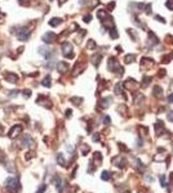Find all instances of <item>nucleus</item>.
<instances>
[{
	"label": "nucleus",
	"instance_id": "f257e3e1",
	"mask_svg": "<svg viewBox=\"0 0 173 193\" xmlns=\"http://www.w3.org/2000/svg\"><path fill=\"white\" fill-rule=\"evenodd\" d=\"M5 188L9 193H15L20 189V180L17 176H9L5 180Z\"/></svg>",
	"mask_w": 173,
	"mask_h": 193
},
{
	"label": "nucleus",
	"instance_id": "f03ea898",
	"mask_svg": "<svg viewBox=\"0 0 173 193\" xmlns=\"http://www.w3.org/2000/svg\"><path fill=\"white\" fill-rule=\"evenodd\" d=\"M62 54H63L66 58H72L74 57V48H72V44L69 41H65L62 44Z\"/></svg>",
	"mask_w": 173,
	"mask_h": 193
},
{
	"label": "nucleus",
	"instance_id": "7ed1b4c3",
	"mask_svg": "<svg viewBox=\"0 0 173 193\" xmlns=\"http://www.w3.org/2000/svg\"><path fill=\"white\" fill-rule=\"evenodd\" d=\"M30 35H31L30 30H28V28L22 27V28H20V31L17 32V39L20 41H26V40H28Z\"/></svg>",
	"mask_w": 173,
	"mask_h": 193
},
{
	"label": "nucleus",
	"instance_id": "20e7f679",
	"mask_svg": "<svg viewBox=\"0 0 173 193\" xmlns=\"http://www.w3.org/2000/svg\"><path fill=\"white\" fill-rule=\"evenodd\" d=\"M21 131H22V126L21 125H14V126L10 128L9 133H8V136H9L10 139H15L21 134Z\"/></svg>",
	"mask_w": 173,
	"mask_h": 193
},
{
	"label": "nucleus",
	"instance_id": "39448f33",
	"mask_svg": "<svg viewBox=\"0 0 173 193\" xmlns=\"http://www.w3.org/2000/svg\"><path fill=\"white\" fill-rule=\"evenodd\" d=\"M56 33L54 32H52V31H49V32H45L43 35V37H41V40L44 41L45 44H52L54 40H56Z\"/></svg>",
	"mask_w": 173,
	"mask_h": 193
},
{
	"label": "nucleus",
	"instance_id": "423d86ee",
	"mask_svg": "<svg viewBox=\"0 0 173 193\" xmlns=\"http://www.w3.org/2000/svg\"><path fill=\"white\" fill-rule=\"evenodd\" d=\"M53 183L56 184V188H57V190H58V193H61L62 189H63V180L61 179V176L56 175V176L53 178Z\"/></svg>",
	"mask_w": 173,
	"mask_h": 193
},
{
	"label": "nucleus",
	"instance_id": "0eeeda50",
	"mask_svg": "<svg viewBox=\"0 0 173 193\" xmlns=\"http://www.w3.org/2000/svg\"><path fill=\"white\" fill-rule=\"evenodd\" d=\"M4 77L8 82H10V84H15V82L18 81V76L15 73H13V72H7V73L4 75Z\"/></svg>",
	"mask_w": 173,
	"mask_h": 193
},
{
	"label": "nucleus",
	"instance_id": "6e6552de",
	"mask_svg": "<svg viewBox=\"0 0 173 193\" xmlns=\"http://www.w3.org/2000/svg\"><path fill=\"white\" fill-rule=\"evenodd\" d=\"M22 146L23 147H32L34 146V139L31 138L30 135H27V134H26V135H23L22 136Z\"/></svg>",
	"mask_w": 173,
	"mask_h": 193
},
{
	"label": "nucleus",
	"instance_id": "1a4fd4ad",
	"mask_svg": "<svg viewBox=\"0 0 173 193\" xmlns=\"http://www.w3.org/2000/svg\"><path fill=\"white\" fill-rule=\"evenodd\" d=\"M158 43H159V39L155 36L154 32H151V31H150V32H149V40H147V45H149V46H154V45H156Z\"/></svg>",
	"mask_w": 173,
	"mask_h": 193
},
{
	"label": "nucleus",
	"instance_id": "9d476101",
	"mask_svg": "<svg viewBox=\"0 0 173 193\" xmlns=\"http://www.w3.org/2000/svg\"><path fill=\"white\" fill-rule=\"evenodd\" d=\"M56 67H57V71H58V72H61V73L66 72V71H67V68H69V66H67V63H66V62H58Z\"/></svg>",
	"mask_w": 173,
	"mask_h": 193
},
{
	"label": "nucleus",
	"instance_id": "9b49d317",
	"mask_svg": "<svg viewBox=\"0 0 173 193\" xmlns=\"http://www.w3.org/2000/svg\"><path fill=\"white\" fill-rule=\"evenodd\" d=\"M39 53H40L43 57H45V58H49V57L52 55V51L49 50L48 48H45V46H41V48H39Z\"/></svg>",
	"mask_w": 173,
	"mask_h": 193
},
{
	"label": "nucleus",
	"instance_id": "f8f14e48",
	"mask_svg": "<svg viewBox=\"0 0 173 193\" xmlns=\"http://www.w3.org/2000/svg\"><path fill=\"white\" fill-rule=\"evenodd\" d=\"M114 165L115 166H119V167H124V165H125V161H124V158L123 157H115L114 158Z\"/></svg>",
	"mask_w": 173,
	"mask_h": 193
},
{
	"label": "nucleus",
	"instance_id": "ddd939ff",
	"mask_svg": "<svg viewBox=\"0 0 173 193\" xmlns=\"http://www.w3.org/2000/svg\"><path fill=\"white\" fill-rule=\"evenodd\" d=\"M61 23H62L61 18H52V19L49 21V25H50L52 27H57V26H59Z\"/></svg>",
	"mask_w": 173,
	"mask_h": 193
},
{
	"label": "nucleus",
	"instance_id": "4468645a",
	"mask_svg": "<svg viewBox=\"0 0 173 193\" xmlns=\"http://www.w3.org/2000/svg\"><path fill=\"white\" fill-rule=\"evenodd\" d=\"M110 102H111V98L110 97H108V98H103V99L101 100V107H102V108L108 107V106H110Z\"/></svg>",
	"mask_w": 173,
	"mask_h": 193
},
{
	"label": "nucleus",
	"instance_id": "2eb2a0df",
	"mask_svg": "<svg viewBox=\"0 0 173 193\" xmlns=\"http://www.w3.org/2000/svg\"><path fill=\"white\" fill-rule=\"evenodd\" d=\"M101 58H102V57H101V54H94V55H93V58H92L93 64H94V66H98V64H100Z\"/></svg>",
	"mask_w": 173,
	"mask_h": 193
},
{
	"label": "nucleus",
	"instance_id": "dca6fc26",
	"mask_svg": "<svg viewBox=\"0 0 173 193\" xmlns=\"http://www.w3.org/2000/svg\"><path fill=\"white\" fill-rule=\"evenodd\" d=\"M41 84H43L45 87H50V85H52V84H50V76L48 75V76L44 77V80L41 81Z\"/></svg>",
	"mask_w": 173,
	"mask_h": 193
},
{
	"label": "nucleus",
	"instance_id": "f3484780",
	"mask_svg": "<svg viewBox=\"0 0 173 193\" xmlns=\"http://www.w3.org/2000/svg\"><path fill=\"white\" fill-rule=\"evenodd\" d=\"M116 64V59L115 58H110L108 59V64H107V68L110 71H114V66Z\"/></svg>",
	"mask_w": 173,
	"mask_h": 193
},
{
	"label": "nucleus",
	"instance_id": "a211bd4d",
	"mask_svg": "<svg viewBox=\"0 0 173 193\" xmlns=\"http://www.w3.org/2000/svg\"><path fill=\"white\" fill-rule=\"evenodd\" d=\"M97 17L100 18V19H105V17H107V12L106 10H98L97 12Z\"/></svg>",
	"mask_w": 173,
	"mask_h": 193
},
{
	"label": "nucleus",
	"instance_id": "6ab92c4d",
	"mask_svg": "<svg viewBox=\"0 0 173 193\" xmlns=\"http://www.w3.org/2000/svg\"><path fill=\"white\" fill-rule=\"evenodd\" d=\"M57 162H58V165H61V166H65V158H63V156H62L61 153H58L57 154Z\"/></svg>",
	"mask_w": 173,
	"mask_h": 193
},
{
	"label": "nucleus",
	"instance_id": "aec40b11",
	"mask_svg": "<svg viewBox=\"0 0 173 193\" xmlns=\"http://www.w3.org/2000/svg\"><path fill=\"white\" fill-rule=\"evenodd\" d=\"M134 61H136V57H134L133 54H128V55L125 57V63H133Z\"/></svg>",
	"mask_w": 173,
	"mask_h": 193
},
{
	"label": "nucleus",
	"instance_id": "412c9836",
	"mask_svg": "<svg viewBox=\"0 0 173 193\" xmlns=\"http://www.w3.org/2000/svg\"><path fill=\"white\" fill-rule=\"evenodd\" d=\"M94 161L97 164V166L101 165V161H102V157H101V153H94Z\"/></svg>",
	"mask_w": 173,
	"mask_h": 193
},
{
	"label": "nucleus",
	"instance_id": "4be33fe9",
	"mask_svg": "<svg viewBox=\"0 0 173 193\" xmlns=\"http://www.w3.org/2000/svg\"><path fill=\"white\" fill-rule=\"evenodd\" d=\"M154 95L155 97H160V95H162V87L155 86L154 87Z\"/></svg>",
	"mask_w": 173,
	"mask_h": 193
},
{
	"label": "nucleus",
	"instance_id": "5701e85b",
	"mask_svg": "<svg viewBox=\"0 0 173 193\" xmlns=\"http://www.w3.org/2000/svg\"><path fill=\"white\" fill-rule=\"evenodd\" d=\"M101 179H102V180H108V179H110V172H108V171H103Z\"/></svg>",
	"mask_w": 173,
	"mask_h": 193
},
{
	"label": "nucleus",
	"instance_id": "b1692460",
	"mask_svg": "<svg viewBox=\"0 0 173 193\" xmlns=\"http://www.w3.org/2000/svg\"><path fill=\"white\" fill-rule=\"evenodd\" d=\"M5 167H7V170H8V171H9V172H15V167L13 166L12 164H8Z\"/></svg>",
	"mask_w": 173,
	"mask_h": 193
},
{
	"label": "nucleus",
	"instance_id": "393cba45",
	"mask_svg": "<svg viewBox=\"0 0 173 193\" xmlns=\"http://www.w3.org/2000/svg\"><path fill=\"white\" fill-rule=\"evenodd\" d=\"M110 36L112 39H116L118 37V31L115 30V28H111V31H110Z\"/></svg>",
	"mask_w": 173,
	"mask_h": 193
},
{
	"label": "nucleus",
	"instance_id": "a878e982",
	"mask_svg": "<svg viewBox=\"0 0 173 193\" xmlns=\"http://www.w3.org/2000/svg\"><path fill=\"white\" fill-rule=\"evenodd\" d=\"M18 3H20L22 7H28V5H30V0H20Z\"/></svg>",
	"mask_w": 173,
	"mask_h": 193
},
{
	"label": "nucleus",
	"instance_id": "bb28decb",
	"mask_svg": "<svg viewBox=\"0 0 173 193\" xmlns=\"http://www.w3.org/2000/svg\"><path fill=\"white\" fill-rule=\"evenodd\" d=\"M71 102H74V104H80L81 98H71Z\"/></svg>",
	"mask_w": 173,
	"mask_h": 193
},
{
	"label": "nucleus",
	"instance_id": "cd10ccee",
	"mask_svg": "<svg viewBox=\"0 0 173 193\" xmlns=\"http://www.w3.org/2000/svg\"><path fill=\"white\" fill-rule=\"evenodd\" d=\"M88 151H89V147L85 146V144H84V146H81V153H83V154H85Z\"/></svg>",
	"mask_w": 173,
	"mask_h": 193
},
{
	"label": "nucleus",
	"instance_id": "c85d7f7f",
	"mask_svg": "<svg viewBox=\"0 0 173 193\" xmlns=\"http://www.w3.org/2000/svg\"><path fill=\"white\" fill-rule=\"evenodd\" d=\"M45 188H46L45 184H41V187H39V189H38V192L36 193H43L44 190H45Z\"/></svg>",
	"mask_w": 173,
	"mask_h": 193
},
{
	"label": "nucleus",
	"instance_id": "c756f323",
	"mask_svg": "<svg viewBox=\"0 0 173 193\" xmlns=\"http://www.w3.org/2000/svg\"><path fill=\"white\" fill-rule=\"evenodd\" d=\"M159 179H160V182H162V185H163V187H165V185H167V183H165V178H164V175H160Z\"/></svg>",
	"mask_w": 173,
	"mask_h": 193
},
{
	"label": "nucleus",
	"instance_id": "7c9ffc66",
	"mask_svg": "<svg viewBox=\"0 0 173 193\" xmlns=\"http://www.w3.org/2000/svg\"><path fill=\"white\" fill-rule=\"evenodd\" d=\"M17 95H18V91H17V90H12V91H9V97L14 98V97H17Z\"/></svg>",
	"mask_w": 173,
	"mask_h": 193
},
{
	"label": "nucleus",
	"instance_id": "2f4dec72",
	"mask_svg": "<svg viewBox=\"0 0 173 193\" xmlns=\"http://www.w3.org/2000/svg\"><path fill=\"white\" fill-rule=\"evenodd\" d=\"M115 93H116V94H120V93H121V86H120V84H118V85L115 86Z\"/></svg>",
	"mask_w": 173,
	"mask_h": 193
},
{
	"label": "nucleus",
	"instance_id": "473e14b6",
	"mask_svg": "<svg viewBox=\"0 0 173 193\" xmlns=\"http://www.w3.org/2000/svg\"><path fill=\"white\" fill-rule=\"evenodd\" d=\"M170 58H172V54H170V55H165L164 58H163V63H168V61H169Z\"/></svg>",
	"mask_w": 173,
	"mask_h": 193
},
{
	"label": "nucleus",
	"instance_id": "72a5a7b5",
	"mask_svg": "<svg viewBox=\"0 0 173 193\" xmlns=\"http://www.w3.org/2000/svg\"><path fill=\"white\" fill-rule=\"evenodd\" d=\"M23 95H25V97H30V95H31V90L25 89V90H23Z\"/></svg>",
	"mask_w": 173,
	"mask_h": 193
},
{
	"label": "nucleus",
	"instance_id": "f704fd0d",
	"mask_svg": "<svg viewBox=\"0 0 173 193\" xmlns=\"http://www.w3.org/2000/svg\"><path fill=\"white\" fill-rule=\"evenodd\" d=\"M0 162H1V164H4L5 162V156H4L3 152H0Z\"/></svg>",
	"mask_w": 173,
	"mask_h": 193
},
{
	"label": "nucleus",
	"instance_id": "c9c22d12",
	"mask_svg": "<svg viewBox=\"0 0 173 193\" xmlns=\"http://www.w3.org/2000/svg\"><path fill=\"white\" fill-rule=\"evenodd\" d=\"M94 46H96L94 41H93V40H89V43H88V48H94Z\"/></svg>",
	"mask_w": 173,
	"mask_h": 193
},
{
	"label": "nucleus",
	"instance_id": "e433bc0d",
	"mask_svg": "<svg viewBox=\"0 0 173 193\" xmlns=\"http://www.w3.org/2000/svg\"><path fill=\"white\" fill-rule=\"evenodd\" d=\"M168 120L172 121V122H173V111H170V112L168 113Z\"/></svg>",
	"mask_w": 173,
	"mask_h": 193
},
{
	"label": "nucleus",
	"instance_id": "4c0bfd02",
	"mask_svg": "<svg viewBox=\"0 0 173 193\" xmlns=\"http://www.w3.org/2000/svg\"><path fill=\"white\" fill-rule=\"evenodd\" d=\"M103 122H105L106 125H107V124H110V117H108V116H105V117H103Z\"/></svg>",
	"mask_w": 173,
	"mask_h": 193
},
{
	"label": "nucleus",
	"instance_id": "58836bf2",
	"mask_svg": "<svg viewBox=\"0 0 173 193\" xmlns=\"http://www.w3.org/2000/svg\"><path fill=\"white\" fill-rule=\"evenodd\" d=\"M168 102H169V103H173V93H170V94L168 95Z\"/></svg>",
	"mask_w": 173,
	"mask_h": 193
},
{
	"label": "nucleus",
	"instance_id": "ea45409f",
	"mask_svg": "<svg viewBox=\"0 0 173 193\" xmlns=\"http://www.w3.org/2000/svg\"><path fill=\"white\" fill-rule=\"evenodd\" d=\"M155 18H156L158 21H160V22H162V23H165V19H164V18H163V17H159V15H156V17H155Z\"/></svg>",
	"mask_w": 173,
	"mask_h": 193
},
{
	"label": "nucleus",
	"instance_id": "a19ab883",
	"mask_svg": "<svg viewBox=\"0 0 173 193\" xmlns=\"http://www.w3.org/2000/svg\"><path fill=\"white\" fill-rule=\"evenodd\" d=\"M90 21V15H87V17H84V22H89Z\"/></svg>",
	"mask_w": 173,
	"mask_h": 193
},
{
	"label": "nucleus",
	"instance_id": "79ce46f5",
	"mask_svg": "<svg viewBox=\"0 0 173 193\" xmlns=\"http://www.w3.org/2000/svg\"><path fill=\"white\" fill-rule=\"evenodd\" d=\"M98 139H100V136H98V134H97V135H94V136H93V140H94V142H97Z\"/></svg>",
	"mask_w": 173,
	"mask_h": 193
},
{
	"label": "nucleus",
	"instance_id": "37998d69",
	"mask_svg": "<svg viewBox=\"0 0 173 193\" xmlns=\"http://www.w3.org/2000/svg\"><path fill=\"white\" fill-rule=\"evenodd\" d=\"M66 113H67V115H66L67 117H70V116H71V111H70V110H67V112H66Z\"/></svg>",
	"mask_w": 173,
	"mask_h": 193
},
{
	"label": "nucleus",
	"instance_id": "c03bdc74",
	"mask_svg": "<svg viewBox=\"0 0 173 193\" xmlns=\"http://www.w3.org/2000/svg\"><path fill=\"white\" fill-rule=\"evenodd\" d=\"M79 3H80V4H85V3H87V0H80Z\"/></svg>",
	"mask_w": 173,
	"mask_h": 193
},
{
	"label": "nucleus",
	"instance_id": "a18cd8bd",
	"mask_svg": "<svg viewBox=\"0 0 173 193\" xmlns=\"http://www.w3.org/2000/svg\"><path fill=\"white\" fill-rule=\"evenodd\" d=\"M1 17H4V14H3L1 12H0V18H1Z\"/></svg>",
	"mask_w": 173,
	"mask_h": 193
},
{
	"label": "nucleus",
	"instance_id": "49530a36",
	"mask_svg": "<svg viewBox=\"0 0 173 193\" xmlns=\"http://www.w3.org/2000/svg\"><path fill=\"white\" fill-rule=\"evenodd\" d=\"M59 1H61V3H63V1H66V0H59Z\"/></svg>",
	"mask_w": 173,
	"mask_h": 193
}]
</instances>
